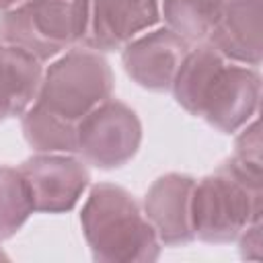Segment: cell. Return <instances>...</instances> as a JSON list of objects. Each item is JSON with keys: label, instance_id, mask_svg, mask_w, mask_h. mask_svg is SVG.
<instances>
[{"label": "cell", "instance_id": "6da1fadb", "mask_svg": "<svg viewBox=\"0 0 263 263\" xmlns=\"http://www.w3.org/2000/svg\"><path fill=\"white\" fill-rule=\"evenodd\" d=\"M49 8H51V14H62V16H66V10L58 4V0H37L35 4H33V10H35V14L27 21V18H23V16H18V14H12L14 18V25H18V29H27V27H41L45 21L41 18V16H47L49 14ZM51 27H53V37H55V43H58V47H60V43H64V41H68V39H72V37H76L78 33H80V29H82V25H78V23H74V21H68V18H51Z\"/></svg>", "mask_w": 263, "mask_h": 263}]
</instances>
